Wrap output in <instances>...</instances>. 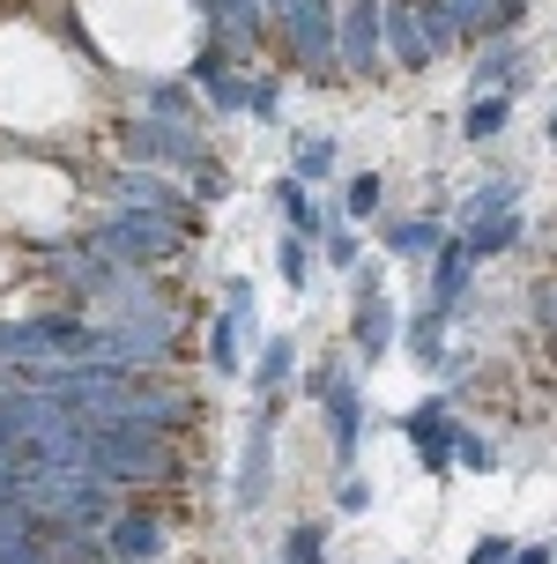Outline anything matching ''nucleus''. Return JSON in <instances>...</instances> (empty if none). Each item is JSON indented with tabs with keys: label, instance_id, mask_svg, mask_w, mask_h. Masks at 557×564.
<instances>
[{
	"label": "nucleus",
	"instance_id": "obj_4",
	"mask_svg": "<svg viewBox=\"0 0 557 564\" xmlns=\"http://www.w3.org/2000/svg\"><path fill=\"white\" fill-rule=\"evenodd\" d=\"M513 564H550V550H543V542H535V550H521V557Z\"/></svg>",
	"mask_w": 557,
	"mask_h": 564
},
{
	"label": "nucleus",
	"instance_id": "obj_3",
	"mask_svg": "<svg viewBox=\"0 0 557 564\" xmlns=\"http://www.w3.org/2000/svg\"><path fill=\"white\" fill-rule=\"evenodd\" d=\"M505 557H513L505 542H475V557H469V564H505Z\"/></svg>",
	"mask_w": 557,
	"mask_h": 564
},
{
	"label": "nucleus",
	"instance_id": "obj_2",
	"mask_svg": "<svg viewBox=\"0 0 557 564\" xmlns=\"http://www.w3.org/2000/svg\"><path fill=\"white\" fill-rule=\"evenodd\" d=\"M290 564H328V542H320V528H298V535H290Z\"/></svg>",
	"mask_w": 557,
	"mask_h": 564
},
{
	"label": "nucleus",
	"instance_id": "obj_1",
	"mask_svg": "<svg viewBox=\"0 0 557 564\" xmlns=\"http://www.w3.org/2000/svg\"><path fill=\"white\" fill-rule=\"evenodd\" d=\"M105 550L119 564H157L171 550V528H164V512H127V520H111V535Z\"/></svg>",
	"mask_w": 557,
	"mask_h": 564
}]
</instances>
